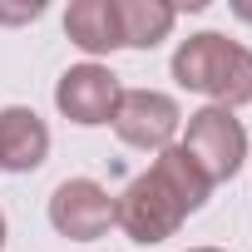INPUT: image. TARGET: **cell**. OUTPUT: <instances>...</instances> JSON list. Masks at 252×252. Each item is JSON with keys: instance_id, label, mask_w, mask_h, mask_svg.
Here are the masks:
<instances>
[{"instance_id": "4", "label": "cell", "mask_w": 252, "mask_h": 252, "mask_svg": "<svg viewBox=\"0 0 252 252\" xmlns=\"http://www.w3.org/2000/svg\"><path fill=\"white\" fill-rule=\"evenodd\" d=\"M109 129L119 134V144H129V149H139V154H163V149L178 144L183 109H178V99L163 94V89H124Z\"/></svg>"}, {"instance_id": "13", "label": "cell", "mask_w": 252, "mask_h": 252, "mask_svg": "<svg viewBox=\"0 0 252 252\" xmlns=\"http://www.w3.org/2000/svg\"><path fill=\"white\" fill-rule=\"evenodd\" d=\"M188 252H227V247H188Z\"/></svg>"}, {"instance_id": "6", "label": "cell", "mask_w": 252, "mask_h": 252, "mask_svg": "<svg viewBox=\"0 0 252 252\" xmlns=\"http://www.w3.org/2000/svg\"><path fill=\"white\" fill-rule=\"evenodd\" d=\"M50 227L69 242H99L114 227V193L99 178H64L50 193Z\"/></svg>"}, {"instance_id": "12", "label": "cell", "mask_w": 252, "mask_h": 252, "mask_svg": "<svg viewBox=\"0 0 252 252\" xmlns=\"http://www.w3.org/2000/svg\"><path fill=\"white\" fill-rule=\"evenodd\" d=\"M5 237H10V222H5V213H0V252H5Z\"/></svg>"}, {"instance_id": "1", "label": "cell", "mask_w": 252, "mask_h": 252, "mask_svg": "<svg viewBox=\"0 0 252 252\" xmlns=\"http://www.w3.org/2000/svg\"><path fill=\"white\" fill-rule=\"evenodd\" d=\"M213 198V183L203 178V168L173 144L163 154H154V163L144 173L129 178L114 198V227H124V237L139 242V247H154V242H168L178 237V227Z\"/></svg>"}, {"instance_id": "5", "label": "cell", "mask_w": 252, "mask_h": 252, "mask_svg": "<svg viewBox=\"0 0 252 252\" xmlns=\"http://www.w3.org/2000/svg\"><path fill=\"white\" fill-rule=\"evenodd\" d=\"M124 99V84L109 64L99 60H84V64H69L60 79H55V109L79 124V129H99V124H114V109Z\"/></svg>"}, {"instance_id": "11", "label": "cell", "mask_w": 252, "mask_h": 252, "mask_svg": "<svg viewBox=\"0 0 252 252\" xmlns=\"http://www.w3.org/2000/svg\"><path fill=\"white\" fill-rule=\"evenodd\" d=\"M232 15L237 20H252V5H247V0H232Z\"/></svg>"}, {"instance_id": "2", "label": "cell", "mask_w": 252, "mask_h": 252, "mask_svg": "<svg viewBox=\"0 0 252 252\" xmlns=\"http://www.w3.org/2000/svg\"><path fill=\"white\" fill-rule=\"evenodd\" d=\"M168 74H173L178 89L203 94L218 109L237 114L242 104H252V50L242 40L218 35V30H198V35L178 40V50L168 60Z\"/></svg>"}, {"instance_id": "3", "label": "cell", "mask_w": 252, "mask_h": 252, "mask_svg": "<svg viewBox=\"0 0 252 252\" xmlns=\"http://www.w3.org/2000/svg\"><path fill=\"white\" fill-rule=\"evenodd\" d=\"M178 149L203 168V178L218 188L227 178L242 173L247 163V129H242V119L232 109H218V104H203L183 119V129H178Z\"/></svg>"}, {"instance_id": "8", "label": "cell", "mask_w": 252, "mask_h": 252, "mask_svg": "<svg viewBox=\"0 0 252 252\" xmlns=\"http://www.w3.org/2000/svg\"><path fill=\"white\" fill-rule=\"evenodd\" d=\"M64 35H69V45L84 50L89 60L124 50L119 5H114V0H69V10H64Z\"/></svg>"}, {"instance_id": "10", "label": "cell", "mask_w": 252, "mask_h": 252, "mask_svg": "<svg viewBox=\"0 0 252 252\" xmlns=\"http://www.w3.org/2000/svg\"><path fill=\"white\" fill-rule=\"evenodd\" d=\"M45 15V0H25V5H5L0 0V25H25V20H40Z\"/></svg>"}, {"instance_id": "9", "label": "cell", "mask_w": 252, "mask_h": 252, "mask_svg": "<svg viewBox=\"0 0 252 252\" xmlns=\"http://www.w3.org/2000/svg\"><path fill=\"white\" fill-rule=\"evenodd\" d=\"M114 5H119L124 50H158L178 25V5L168 0H114Z\"/></svg>"}, {"instance_id": "7", "label": "cell", "mask_w": 252, "mask_h": 252, "mask_svg": "<svg viewBox=\"0 0 252 252\" xmlns=\"http://www.w3.org/2000/svg\"><path fill=\"white\" fill-rule=\"evenodd\" d=\"M50 158V124L30 104L0 109V173H35Z\"/></svg>"}]
</instances>
